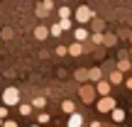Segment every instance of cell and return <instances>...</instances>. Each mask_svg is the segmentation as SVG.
<instances>
[{
    "label": "cell",
    "mask_w": 132,
    "mask_h": 127,
    "mask_svg": "<svg viewBox=\"0 0 132 127\" xmlns=\"http://www.w3.org/2000/svg\"><path fill=\"white\" fill-rule=\"evenodd\" d=\"M76 20H78L81 24H83V22H90V20H93V12H90V7L81 5V7L76 10Z\"/></svg>",
    "instance_id": "obj_1"
},
{
    "label": "cell",
    "mask_w": 132,
    "mask_h": 127,
    "mask_svg": "<svg viewBox=\"0 0 132 127\" xmlns=\"http://www.w3.org/2000/svg\"><path fill=\"white\" fill-rule=\"evenodd\" d=\"M3 100H5V105H15L20 100V93H17V88H7L3 93Z\"/></svg>",
    "instance_id": "obj_2"
},
{
    "label": "cell",
    "mask_w": 132,
    "mask_h": 127,
    "mask_svg": "<svg viewBox=\"0 0 132 127\" xmlns=\"http://www.w3.org/2000/svg\"><path fill=\"white\" fill-rule=\"evenodd\" d=\"M98 110H100V113H108V110L113 113V110H115V100H113V98H103V100L98 103Z\"/></svg>",
    "instance_id": "obj_3"
},
{
    "label": "cell",
    "mask_w": 132,
    "mask_h": 127,
    "mask_svg": "<svg viewBox=\"0 0 132 127\" xmlns=\"http://www.w3.org/2000/svg\"><path fill=\"white\" fill-rule=\"evenodd\" d=\"M52 7H54V5H52V0H44V3H42V5L37 7V15H39V17H44V15H47V12H49Z\"/></svg>",
    "instance_id": "obj_4"
},
{
    "label": "cell",
    "mask_w": 132,
    "mask_h": 127,
    "mask_svg": "<svg viewBox=\"0 0 132 127\" xmlns=\"http://www.w3.org/2000/svg\"><path fill=\"white\" fill-rule=\"evenodd\" d=\"M73 37L78 39V44H81V42H83V39H88V29H83V27H78V29H76V32H73Z\"/></svg>",
    "instance_id": "obj_5"
},
{
    "label": "cell",
    "mask_w": 132,
    "mask_h": 127,
    "mask_svg": "<svg viewBox=\"0 0 132 127\" xmlns=\"http://www.w3.org/2000/svg\"><path fill=\"white\" fill-rule=\"evenodd\" d=\"M81 125H83V117H81V115H71V120H69V127H81Z\"/></svg>",
    "instance_id": "obj_6"
},
{
    "label": "cell",
    "mask_w": 132,
    "mask_h": 127,
    "mask_svg": "<svg viewBox=\"0 0 132 127\" xmlns=\"http://www.w3.org/2000/svg\"><path fill=\"white\" fill-rule=\"evenodd\" d=\"M47 34H49L47 27H37V29H34V37H37V39H47Z\"/></svg>",
    "instance_id": "obj_7"
},
{
    "label": "cell",
    "mask_w": 132,
    "mask_h": 127,
    "mask_svg": "<svg viewBox=\"0 0 132 127\" xmlns=\"http://www.w3.org/2000/svg\"><path fill=\"white\" fill-rule=\"evenodd\" d=\"M81 52H83V47H81L78 42H76V44H71V49H69V54H73V56H78Z\"/></svg>",
    "instance_id": "obj_8"
},
{
    "label": "cell",
    "mask_w": 132,
    "mask_h": 127,
    "mask_svg": "<svg viewBox=\"0 0 132 127\" xmlns=\"http://www.w3.org/2000/svg\"><path fill=\"white\" fill-rule=\"evenodd\" d=\"M113 120H115V122H122V120H125V113L115 108V110H113Z\"/></svg>",
    "instance_id": "obj_9"
},
{
    "label": "cell",
    "mask_w": 132,
    "mask_h": 127,
    "mask_svg": "<svg viewBox=\"0 0 132 127\" xmlns=\"http://www.w3.org/2000/svg\"><path fill=\"white\" fill-rule=\"evenodd\" d=\"M110 83H122V71H115V73L110 76Z\"/></svg>",
    "instance_id": "obj_10"
},
{
    "label": "cell",
    "mask_w": 132,
    "mask_h": 127,
    "mask_svg": "<svg viewBox=\"0 0 132 127\" xmlns=\"http://www.w3.org/2000/svg\"><path fill=\"white\" fill-rule=\"evenodd\" d=\"M61 32H64V29H61V22H56V24H54L52 29H49V34H54V37H59Z\"/></svg>",
    "instance_id": "obj_11"
},
{
    "label": "cell",
    "mask_w": 132,
    "mask_h": 127,
    "mask_svg": "<svg viewBox=\"0 0 132 127\" xmlns=\"http://www.w3.org/2000/svg\"><path fill=\"white\" fill-rule=\"evenodd\" d=\"M108 90H110V83H105V81H100V83H98V93H108Z\"/></svg>",
    "instance_id": "obj_12"
},
{
    "label": "cell",
    "mask_w": 132,
    "mask_h": 127,
    "mask_svg": "<svg viewBox=\"0 0 132 127\" xmlns=\"http://www.w3.org/2000/svg\"><path fill=\"white\" fill-rule=\"evenodd\" d=\"M83 100H86V103L93 100V90H90V88H83Z\"/></svg>",
    "instance_id": "obj_13"
},
{
    "label": "cell",
    "mask_w": 132,
    "mask_h": 127,
    "mask_svg": "<svg viewBox=\"0 0 132 127\" xmlns=\"http://www.w3.org/2000/svg\"><path fill=\"white\" fill-rule=\"evenodd\" d=\"M69 15H71L69 7H59V17H61V20H69Z\"/></svg>",
    "instance_id": "obj_14"
},
{
    "label": "cell",
    "mask_w": 132,
    "mask_h": 127,
    "mask_svg": "<svg viewBox=\"0 0 132 127\" xmlns=\"http://www.w3.org/2000/svg\"><path fill=\"white\" fill-rule=\"evenodd\" d=\"M47 105V98H34V108H44Z\"/></svg>",
    "instance_id": "obj_15"
},
{
    "label": "cell",
    "mask_w": 132,
    "mask_h": 127,
    "mask_svg": "<svg viewBox=\"0 0 132 127\" xmlns=\"http://www.w3.org/2000/svg\"><path fill=\"white\" fill-rule=\"evenodd\" d=\"M130 66H132V64L127 61V59H120V71H127Z\"/></svg>",
    "instance_id": "obj_16"
},
{
    "label": "cell",
    "mask_w": 132,
    "mask_h": 127,
    "mask_svg": "<svg viewBox=\"0 0 132 127\" xmlns=\"http://www.w3.org/2000/svg\"><path fill=\"white\" fill-rule=\"evenodd\" d=\"M61 108L66 110V113H73V103H71V100H66V103L61 105Z\"/></svg>",
    "instance_id": "obj_17"
},
{
    "label": "cell",
    "mask_w": 132,
    "mask_h": 127,
    "mask_svg": "<svg viewBox=\"0 0 132 127\" xmlns=\"http://www.w3.org/2000/svg\"><path fill=\"white\" fill-rule=\"evenodd\" d=\"M37 120H39V125H47V122H49V115H47V113H42Z\"/></svg>",
    "instance_id": "obj_18"
},
{
    "label": "cell",
    "mask_w": 132,
    "mask_h": 127,
    "mask_svg": "<svg viewBox=\"0 0 132 127\" xmlns=\"http://www.w3.org/2000/svg\"><path fill=\"white\" fill-rule=\"evenodd\" d=\"M90 22H93V27L98 29V32H100V29H103V22H100V20H95V17H93V20H90Z\"/></svg>",
    "instance_id": "obj_19"
},
{
    "label": "cell",
    "mask_w": 132,
    "mask_h": 127,
    "mask_svg": "<svg viewBox=\"0 0 132 127\" xmlns=\"http://www.w3.org/2000/svg\"><path fill=\"white\" fill-rule=\"evenodd\" d=\"M93 42L100 44V42H105V37H103V34H93Z\"/></svg>",
    "instance_id": "obj_20"
},
{
    "label": "cell",
    "mask_w": 132,
    "mask_h": 127,
    "mask_svg": "<svg viewBox=\"0 0 132 127\" xmlns=\"http://www.w3.org/2000/svg\"><path fill=\"white\" fill-rule=\"evenodd\" d=\"M29 110H32L29 105H20V113H22V115H29Z\"/></svg>",
    "instance_id": "obj_21"
},
{
    "label": "cell",
    "mask_w": 132,
    "mask_h": 127,
    "mask_svg": "<svg viewBox=\"0 0 132 127\" xmlns=\"http://www.w3.org/2000/svg\"><path fill=\"white\" fill-rule=\"evenodd\" d=\"M3 117H7V108H5V105H0V120Z\"/></svg>",
    "instance_id": "obj_22"
},
{
    "label": "cell",
    "mask_w": 132,
    "mask_h": 127,
    "mask_svg": "<svg viewBox=\"0 0 132 127\" xmlns=\"http://www.w3.org/2000/svg\"><path fill=\"white\" fill-rule=\"evenodd\" d=\"M66 52H69V49H66V47H56V54H59V56H64Z\"/></svg>",
    "instance_id": "obj_23"
},
{
    "label": "cell",
    "mask_w": 132,
    "mask_h": 127,
    "mask_svg": "<svg viewBox=\"0 0 132 127\" xmlns=\"http://www.w3.org/2000/svg\"><path fill=\"white\" fill-rule=\"evenodd\" d=\"M3 127H17V125H15V122H12V120H7V122H5Z\"/></svg>",
    "instance_id": "obj_24"
},
{
    "label": "cell",
    "mask_w": 132,
    "mask_h": 127,
    "mask_svg": "<svg viewBox=\"0 0 132 127\" xmlns=\"http://www.w3.org/2000/svg\"><path fill=\"white\" fill-rule=\"evenodd\" d=\"M127 88H132V78H130V81H127Z\"/></svg>",
    "instance_id": "obj_25"
},
{
    "label": "cell",
    "mask_w": 132,
    "mask_h": 127,
    "mask_svg": "<svg viewBox=\"0 0 132 127\" xmlns=\"http://www.w3.org/2000/svg\"><path fill=\"white\" fill-rule=\"evenodd\" d=\"M0 125H3V120H0Z\"/></svg>",
    "instance_id": "obj_26"
},
{
    "label": "cell",
    "mask_w": 132,
    "mask_h": 127,
    "mask_svg": "<svg viewBox=\"0 0 132 127\" xmlns=\"http://www.w3.org/2000/svg\"><path fill=\"white\" fill-rule=\"evenodd\" d=\"M34 127H39V125H34Z\"/></svg>",
    "instance_id": "obj_27"
}]
</instances>
